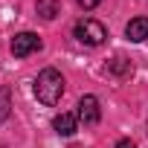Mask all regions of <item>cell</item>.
I'll return each instance as SVG.
<instances>
[{
	"label": "cell",
	"instance_id": "1",
	"mask_svg": "<svg viewBox=\"0 0 148 148\" xmlns=\"http://www.w3.org/2000/svg\"><path fill=\"white\" fill-rule=\"evenodd\" d=\"M35 96L44 105H58L61 96H64V76L58 70H52V67L41 70L38 79H35Z\"/></svg>",
	"mask_w": 148,
	"mask_h": 148
},
{
	"label": "cell",
	"instance_id": "2",
	"mask_svg": "<svg viewBox=\"0 0 148 148\" xmlns=\"http://www.w3.org/2000/svg\"><path fill=\"white\" fill-rule=\"evenodd\" d=\"M73 32H76V38H79L82 44H87V47H99V44H105V38H108V29H105L99 21H93V18L79 21Z\"/></svg>",
	"mask_w": 148,
	"mask_h": 148
},
{
	"label": "cell",
	"instance_id": "3",
	"mask_svg": "<svg viewBox=\"0 0 148 148\" xmlns=\"http://www.w3.org/2000/svg\"><path fill=\"white\" fill-rule=\"evenodd\" d=\"M35 49H41V38H38L35 32H21V35L12 38V55H15V58H26V55H32Z\"/></svg>",
	"mask_w": 148,
	"mask_h": 148
},
{
	"label": "cell",
	"instance_id": "4",
	"mask_svg": "<svg viewBox=\"0 0 148 148\" xmlns=\"http://www.w3.org/2000/svg\"><path fill=\"white\" fill-rule=\"evenodd\" d=\"M84 125H99V119H102V108H99V99L96 96H82L79 99V113H76Z\"/></svg>",
	"mask_w": 148,
	"mask_h": 148
},
{
	"label": "cell",
	"instance_id": "5",
	"mask_svg": "<svg viewBox=\"0 0 148 148\" xmlns=\"http://www.w3.org/2000/svg\"><path fill=\"white\" fill-rule=\"evenodd\" d=\"M52 128L61 134V136H73L79 131V116L76 113H58L55 119H52Z\"/></svg>",
	"mask_w": 148,
	"mask_h": 148
},
{
	"label": "cell",
	"instance_id": "6",
	"mask_svg": "<svg viewBox=\"0 0 148 148\" xmlns=\"http://www.w3.org/2000/svg\"><path fill=\"white\" fill-rule=\"evenodd\" d=\"M125 35H128V41H134V44L145 41V38H148V18H145V15H142V18H134V21L125 26Z\"/></svg>",
	"mask_w": 148,
	"mask_h": 148
},
{
	"label": "cell",
	"instance_id": "7",
	"mask_svg": "<svg viewBox=\"0 0 148 148\" xmlns=\"http://www.w3.org/2000/svg\"><path fill=\"white\" fill-rule=\"evenodd\" d=\"M35 12H38L44 21H55V18L61 15V3H58V0H38V3H35Z\"/></svg>",
	"mask_w": 148,
	"mask_h": 148
},
{
	"label": "cell",
	"instance_id": "8",
	"mask_svg": "<svg viewBox=\"0 0 148 148\" xmlns=\"http://www.w3.org/2000/svg\"><path fill=\"white\" fill-rule=\"evenodd\" d=\"M108 73H113V76H131V73H134V67H131V61H128V58L116 55V58L108 64Z\"/></svg>",
	"mask_w": 148,
	"mask_h": 148
},
{
	"label": "cell",
	"instance_id": "9",
	"mask_svg": "<svg viewBox=\"0 0 148 148\" xmlns=\"http://www.w3.org/2000/svg\"><path fill=\"white\" fill-rule=\"evenodd\" d=\"M9 110H12V96H9V87H0V122L9 119Z\"/></svg>",
	"mask_w": 148,
	"mask_h": 148
},
{
	"label": "cell",
	"instance_id": "10",
	"mask_svg": "<svg viewBox=\"0 0 148 148\" xmlns=\"http://www.w3.org/2000/svg\"><path fill=\"white\" fill-rule=\"evenodd\" d=\"M99 3H102V0H79V6H82V9H96Z\"/></svg>",
	"mask_w": 148,
	"mask_h": 148
},
{
	"label": "cell",
	"instance_id": "11",
	"mask_svg": "<svg viewBox=\"0 0 148 148\" xmlns=\"http://www.w3.org/2000/svg\"><path fill=\"white\" fill-rule=\"evenodd\" d=\"M116 148H136V145H134V139H119Z\"/></svg>",
	"mask_w": 148,
	"mask_h": 148
}]
</instances>
